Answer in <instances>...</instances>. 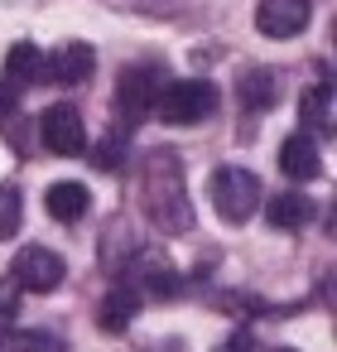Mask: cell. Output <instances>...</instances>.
<instances>
[{
    "instance_id": "obj_1",
    "label": "cell",
    "mask_w": 337,
    "mask_h": 352,
    "mask_svg": "<svg viewBox=\"0 0 337 352\" xmlns=\"http://www.w3.org/2000/svg\"><path fill=\"white\" fill-rule=\"evenodd\" d=\"M145 208H150L154 227L193 232V208H188V188H183V169H178L174 150L145 155Z\"/></svg>"
},
{
    "instance_id": "obj_2",
    "label": "cell",
    "mask_w": 337,
    "mask_h": 352,
    "mask_svg": "<svg viewBox=\"0 0 337 352\" xmlns=\"http://www.w3.org/2000/svg\"><path fill=\"white\" fill-rule=\"evenodd\" d=\"M207 198H212V208H217L222 222L241 227V222H251V217L260 212L265 188H260V179H255L251 169L222 164V169H212V179H207Z\"/></svg>"
},
{
    "instance_id": "obj_3",
    "label": "cell",
    "mask_w": 337,
    "mask_h": 352,
    "mask_svg": "<svg viewBox=\"0 0 337 352\" xmlns=\"http://www.w3.org/2000/svg\"><path fill=\"white\" fill-rule=\"evenodd\" d=\"M217 87L207 78H183V82H164L159 102H154V116L164 126H202L212 111H217Z\"/></svg>"
},
{
    "instance_id": "obj_4",
    "label": "cell",
    "mask_w": 337,
    "mask_h": 352,
    "mask_svg": "<svg viewBox=\"0 0 337 352\" xmlns=\"http://www.w3.org/2000/svg\"><path fill=\"white\" fill-rule=\"evenodd\" d=\"M164 82H169V78H164V68H154V63H135V68L121 73V82H116V111H121L126 131H135V126H145V121L154 116V102H159Z\"/></svg>"
},
{
    "instance_id": "obj_5",
    "label": "cell",
    "mask_w": 337,
    "mask_h": 352,
    "mask_svg": "<svg viewBox=\"0 0 337 352\" xmlns=\"http://www.w3.org/2000/svg\"><path fill=\"white\" fill-rule=\"evenodd\" d=\"M63 275H68V265H63V256L49 251V246H20L15 261H10V280H15L25 294H54V289L63 285Z\"/></svg>"
},
{
    "instance_id": "obj_6",
    "label": "cell",
    "mask_w": 337,
    "mask_h": 352,
    "mask_svg": "<svg viewBox=\"0 0 337 352\" xmlns=\"http://www.w3.org/2000/svg\"><path fill=\"white\" fill-rule=\"evenodd\" d=\"M39 140L54 150V155H82L87 150V126H82V111L58 102L39 116Z\"/></svg>"
},
{
    "instance_id": "obj_7",
    "label": "cell",
    "mask_w": 337,
    "mask_h": 352,
    "mask_svg": "<svg viewBox=\"0 0 337 352\" xmlns=\"http://www.w3.org/2000/svg\"><path fill=\"white\" fill-rule=\"evenodd\" d=\"M313 25V0H260L255 6V30L265 39H294Z\"/></svg>"
},
{
    "instance_id": "obj_8",
    "label": "cell",
    "mask_w": 337,
    "mask_h": 352,
    "mask_svg": "<svg viewBox=\"0 0 337 352\" xmlns=\"http://www.w3.org/2000/svg\"><path fill=\"white\" fill-rule=\"evenodd\" d=\"M92 68H97V49L82 44V39H73V44H58L44 58V82H54V87H82L92 78Z\"/></svg>"
},
{
    "instance_id": "obj_9",
    "label": "cell",
    "mask_w": 337,
    "mask_h": 352,
    "mask_svg": "<svg viewBox=\"0 0 337 352\" xmlns=\"http://www.w3.org/2000/svg\"><path fill=\"white\" fill-rule=\"evenodd\" d=\"M279 169L289 179H318L323 174V160H318V140L308 131H294L279 140Z\"/></svg>"
},
{
    "instance_id": "obj_10",
    "label": "cell",
    "mask_w": 337,
    "mask_h": 352,
    "mask_svg": "<svg viewBox=\"0 0 337 352\" xmlns=\"http://www.w3.org/2000/svg\"><path fill=\"white\" fill-rule=\"evenodd\" d=\"M87 208H92V193H87V184H78V179H58V184H49V193H44V212H49L54 222H78Z\"/></svg>"
},
{
    "instance_id": "obj_11",
    "label": "cell",
    "mask_w": 337,
    "mask_h": 352,
    "mask_svg": "<svg viewBox=\"0 0 337 352\" xmlns=\"http://www.w3.org/2000/svg\"><path fill=\"white\" fill-rule=\"evenodd\" d=\"M135 309H140L135 289H130V285H116V289H106L102 304H97V328H102V333H126L130 318H135Z\"/></svg>"
},
{
    "instance_id": "obj_12",
    "label": "cell",
    "mask_w": 337,
    "mask_h": 352,
    "mask_svg": "<svg viewBox=\"0 0 337 352\" xmlns=\"http://www.w3.org/2000/svg\"><path fill=\"white\" fill-rule=\"evenodd\" d=\"M265 217H270V227H279V232L308 227V222H313V198H303V193H270Z\"/></svg>"
},
{
    "instance_id": "obj_13",
    "label": "cell",
    "mask_w": 337,
    "mask_h": 352,
    "mask_svg": "<svg viewBox=\"0 0 337 352\" xmlns=\"http://www.w3.org/2000/svg\"><path fill=\"white\" fill-rule=\"evenodd\" d=\"M39 78H44V54H39V44H30V39L10 44V54H5V82H15V87L25 92V87L39 82Z\"/></svg>"
},
{
    "instance_id": "obj_14",
    "label": "cell",
    "mask_w": 337,
    "mask_h": 352,
    "mask_svg": "<svg viewBox=\"0 0 337 352\" xmlns=\"http://www.w3.org/2000/svg\"><path fill=\"white\" fill-rule=\"evenodd\" d=\"M130 275L145 285V294H154V299H169V294H178V275L169 270V261H159V256H135V265H130Z\"/></svg>"
},
{
    "instance_id": "obj_15",
    "label": "cell",
    "mask_w": 337,
    "mask_h": 352,
    "mask_svg": "<svg viewBox=\"0 0 337 352\" xmlns=\"http://www.w3.org/2000/svg\"><path fill=\"white\" fill-rule=\"evenodd\" d=\"M299 116H303V131L308 135H332V87L327 82L308 87L303 102H299Z\"/></svg>"
},
{
    "instance_id": "obj_16",
    "label": "cell",
    "mask_w": 337,
    "mask_h": 352,
    "mask_svg": "<svg viewBox=\"0 0 337 352\" xmlns=\"http://www.w3.org/2000/svg\"><path fill=\"white\" fill-rule=\"evenodd\" d=\"M236 97H241L251 111H270V107L279 102V78H275L270 68H251V73L241 78V87H236Z\"/></svg>"
},
{
    "instance_id": "obj_17",
    "label": "cell",
    "mask_w": 337,
    "mask_h": 352,
    "mask_svg": "<svg viewBox=\"0 0 337 352\" xmlns=\"http://www.w3.org/2000/svg\"><path fill=\"white\" fill-rule=\"evenodd\" d=\"M25 222V198L15 184H0V241H10Z\"/></svg>"
},
{
    "instance_id": "obj_18",
    "label": "cell",
    "mask_w": 337,
    "mask_h": 352,
    "mask_svg": "<svg viewBox=\"0 0 337 352\" xmlns=\"http://www.w3.org/2000/svg\"><path fill=\"white\" fill-rule=\"evenodd\" d=\"M92 164H97V169H106V174L126 164V140L116 135V126H111V135H106V140H102V145L92 150Z\"/></svg>"
},
{
    "instance_id": "obj_19",
    "label": "cell",
    "mask_w": 337,
    "mask_h": 352,
    "mask_svg": "<svg viewBox=\"0 0 337 352\" xmlns=\"http://www.w3.org/2000/svg\"><path fill=\"white\" fill-rule=\"evenodd\" d=\"M15 107H20V87L15 82H0V121H10Z\"/></svg>"
}]
</instances>
